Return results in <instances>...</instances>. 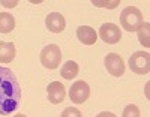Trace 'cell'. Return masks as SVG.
Segmentation results:
<instances>
[{
    "label": "cell",
    "mask_w": 150,
    "mask_h": 117,
    "mask_svg": "<svg viewBox=\"0 0 150 117\" xmlns=\"http://www.w3.org/2000/svg\"><path fill=\"white\" fill-rule=\"evenodd\" d=\"M99 38H101L104 42L112 45V44H117L122 39V32L116 24L105 23V24L101 26V29H99Z\"/></svg>",
    "instance_id": "8992f818"
},
{
    "label": "cell",
    "mask_w": 150,
    "mask_h": 117,
    "mask_svg": "<svg viewBox=\"0 0 150 117\" xmlns=\"http://www.w3.org/2000/svg\"><path fill=\"white\" fill-rule=\"evenodd\" d=\"M60 117H83L80 110L78 108H75V107H68L63 110V113H62Z\"/></svg>",
    "instance_id": "2e32d148"
},
{
    "label": "cell",
    "mask_w": 150,
    "mask_h": 117,
    "mask_svg": "<svg viewBox=\"0 0 150 117\" xmlns=\"http://www.w3.org/2000/svg\"><path fill=\"white\" fill-rule=\"evenodd\" d=\"M138 32V39L140 44L143 47H150V24L143 21V24L140 26V29L137 30Z\"/></svg>",
    "instance_id": "5bb4252c"
},
{
    "label": "cell",
    "mask_w": 150,
    "mask_h": 117,
    "mask_svg": "<svg viewBox=\"0 0 150 117\" xmlns=\"http://www.w3.org/2000/svg\"><path fill=\"white\" fill-rule=\"evenodd\" d=\"M14 117H26V116H24V114H15Z\"/></svg>",
    "instance_id": "ffe728a7"
},
{
    "label": "cell",
    "mask_w": 150,
    "mask_h": 117,
    "mask_svg": "<svg viewBox=\"0 0 150 117\" xmlns=\"http://www.w3.org/2000/svg\"><path fill=\"white\" fill-rule=\"evenodd\" d=\"M96 6H105V8H114L117 6V2H112V3H99V2H95Z\"/></svg>",
    "instance_id": "e0dca14e"
},
{
    "label": "cell",
    "mask_w": 150,
    "mask_h": 117,
    "mask_svg": "<svg viewBox=\"0 0 150 117\" xmlns=\"http://www.w3.org/2000/svg\"><path fill=\"white\" fill-rule=\"evenodd\" d=\"M45 26L50 32L60 33V32L65 30L66 21H65V17L62 15L60 12H51V14H48L47 18H45Z\"/></svg>",
    "instance_id": "ba28073f"
},
{
    "label": "cell",
    "mask_w": 150,
    "mask_h": 117,
    "mask_svg": "<svg viewBox=\"0 0 150 117\" xmlns=\"http://www.w3.org/2000/svg\"><path fill=\"white\" fill-rule=\"evenodd\" d=\"M90 96V87L86 81L80 80L74 83L69 89V98L74 104H84Z\"/></svg>",
    "instance_id": "5b68a950"
},
{
    "label": "cell",
    "mask_w": 150,
    "mask_h": 117,
    "mask_svg": "<svg viewBox=\"0 0 150 117\" xmlns=\"http://www.w3.org/2000/svg\"><path fill=\"white\" fill-rule=\"evenodd\" d=\"M3 5H5V6H15L17 2H14V3H6V2H3Z\"/></svg>",
    "instance_id": "d6986e66"
},
{
    "label": "cell",
    "mask_w": 150,
    "mask_h": 117,
    "mask_svg": "<svg viewBox=\"0 0 150 117\" xmlns=\"http://www.w3.org/2000/svg\"><path fill=\"white\" fill-rule=\"evenodd\" d=\"M15 29V18L9 12H0V33H9Z\"/></svg>",
    "instance_id": "4fadbf2b"
},
{
    "label": "cell",
    "mask_w": 150,
    "mask_h": 117,
    "mask_svg": "<svg viewBox=\"0 0 150 117\" xmlns=\"http://www.w3.org/2000/svg\"><path fill=\"white\" fill-rule=\"evenodd\" d=\"M77 38L84 45H93L96 44L98 35H96V30L90 27V26H80L77 29Z\"/></svg>",
    "instance_id": "30bf717a"
},
{
    "label": "cell",
    "mask_w": 150,
    "mask_h": 117,
    "mask_svg": "<svg viewBox=\"0 0 150 117\" xmlns=\"http://www.w3.org/2000/svg\"><path fill=\"white\" fill-rule=\"evenodd\" d=\"M129 66L135 74L147 75L150 72V54L147 51H137L129 59Z\"/></svg>",
    "instance_id": "277c9868"
},
{
    "label": "cell",
    "mask_w": 150,
    "mask_h": 117,
    "mask_svg": "<svg viewBox=\"0 0 150 117\" xmlns=\"http://www.w3.org/2000/svg\"><path fill=\"white\" fill-rule=\"evenodd\" d=\"M60 60H62V51L60 47H57L56 44H50L44 47V50L41 51V63L47 69H57Z\"/></svg>",
    "instance_id": "3957f363"
},
{
    "label": "cell",
    "mask_w": 150,
    "mask_h": 117,
    "mask_svg": "<svg viewBox=\"0 0 150 117\" xmlns=\"http://www.w3.org/2000/svg\"><path fill=\"white\" fill-rule=\"evenodd\" d=\"M122 117H140V110H138V107L134 105V104H131V105H128V107H125Z\"/></svg>",
    "instance_id": "9a60e30c"
},
{
    "label": "cell",
    "mask_w": 150,
    "mask_h": 117,
    "mask_svg": "<svg viewBox=\"0 0 150 117\" xmlns=\"http://www.w3.org/2000/svg\"><path fill=\"white\" fill-rule=\"evenodd\" d=\"M47 95H48V101L51 104H60L65 101V95H66V90L65 86L59 83V81H53L50 83L47 87Z\"/></svg>",
    "instance_id": "9c48e42d"
},
{
    "label": "cell",
    "mask_w": 150,
    "mask_h": 117,
    "mask_svg": "<svg viewBox=\"0 0 150 117\" xmlns=\"http://www.w3.org/2000/svg\"><path fill=\"white\" fill-rule=\"evenodd\" d=\"M78 72H80V66H78V63L74 62V60L66 62L60 69V75L63 77L65 80H74V78L78 75Z\"/></svg>",
    "instance_id": "7c38bea8"
},
{
    "label": "cell",
    "mask_w": 150,
    "mask_h": 117,
    "mask_svg": "<svg viewBox=\"0 0 150 117\" xmlns=\"http://www.w3.org/2000/svg\"><path fill=\"white\" fill-rule=\"evenodd\" d=\"M15 59V45L12 42H0V62L11 63Z\"/></svg>",
    "instance_id": "8fae6325"
},
{
    "label": "cell",
    "mask_w": 150,
    "mask_h": 117,
    "mask_svg": "<svg viewBox=\"0 0 150 117\" xmlns=\"http://www.w3.org/2000/svg\"><path fill=\"white\" fill-rule=\"evenodd\" d=\"M96 117H116L112 113H110V111H102V113H99Z\"/></svg>",
    "instance_id": "ac0fdd59"
},
{
    "label": "cell",
    "mask_w": 150,
    "mask_h": 117,
    "mask_svg": "<svg viewBox=\"0 0 150 117\" xmlns=\"http://www.w3.org/2000/svg\"><path fill=\"white\" fill-rule=\"evenodd\" d=\"M120 24L126 32H135L143 24V14L138 8L128 6L120 14Z\"/></svg>",
    "instance_id": "7a4b0ae2"
},
{
    "label": "cell",
    "mask_w": 150,
    "mask_h": 117,
    "mask_svg": "<svg viewBox=\"0 0 150 117\" xmlns=\"http://www.w3.org/2000/svg\"><path fill=\"white\" fill-rule=\"evenodd\" d=\"M104 63H105L107 71L112 77H122L123 75V72H125V62H123V59L119 54H116V53L107 54Z\"/></svg>",
    "instance_id": "52a82bcc"
},
{
    "label": "cell",
    "mask_w": 150,
    "mask_h": 117,
    "mask_svg": "<svg viewBox=\"0 0 150 117\" xmlns=\"http://www.w3.org/2000/svg\"><path fill=\"white\" fill-rule=\"evenodd\" d=\"M21 102V87L15 74L0 66V114L8 116L15 111Z\"/></svg>",
    "instance_id": "6da1fadb"
}]
</instances>
